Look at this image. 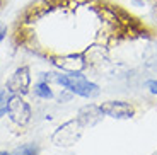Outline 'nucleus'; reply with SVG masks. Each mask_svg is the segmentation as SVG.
Returning a JSON list of instances; mask_svg holds the SVG:
<instances>
[{
  "label": "nucleus",
  "instance_id": "f257e3e1",
  "mask_svg": "<svg viewBox=\"0 0 157 155\" xmlns=\"http://www.w3.org/2000/svg\"><path fill=\"white\" fill-rule=\"evenodd\" d=\"M53 82L58 84L62 89L70 90L74 96L82 97V99H96L101 94V87L92 82L90 78H87L84 75V72H77V74H55L53 75Z\"/></svg>",
  "mask_w": 157,
  "mask_h": 155
},
{
  "label": "nucleus",
  "instance_id": "f03ea898",
  "mask_svg": "<svg viewBox=\"0 0 157 155\" xmlns=\"http://www.w3.org/2000/svg\"><path fill=\"white\" fill-rule=\"evenodd\" d=\"M84 130H86V126L80 123L78 118L65 121L60 126H56L55 131L51 133V136H50L51 145L56 148H63V150L75 147L80 142V138H82Z\"/></svg>",
  "mask_w": 157,
  "mask_h": 155
},
{
  "label": "nucleus",
  "instance_id": "7ed1b4c3",
  "mask_svg": "<svg viewBox=\"0 0 157 155\" xmlns=\"http://www.w3.org/2000/svg\"><path fill=\"white\" fill-rule=\"evenodd\" d=\"M5 116L9 118L14 126L17 128H24L28 126L33 119V108L24 96H17V94H10L7 101V114Z\"/></svg>",
  "mask_w": 157,
  "mask_h": 155
},
{
  "label": "nucleus",
  "instance_id": "20e7f679",
  "mask_svg": "<svg viewBox=\"0 0 157 155\" xmlns=\"http://www.w3.org/2000/svg\"><path fill=\"white\" fill-rule=\"evenodd\" d=\"M33 85V75L31 68L28 65H21L17 66L14 72L10 74V77L7 78L5 89L9 94H17V96H26L31 92Z\"/></svg>",
  "mask_w": 157,
  "mask_h": 155
},
{
  "label": "nucleus",
  "instance_id": "39448f33",
  "mask_svg": "<svg viewBox=\"0 0 157 155\" xmlns=\"http://www.w3.org/2000/svg\"><path fill=\"white\" fill-rule=\"evenodd\" d=\"M53 66L63 72V74H77L89 68V62L86 58V53H67V55H56L51 58Z\"/></svg>",
  "mask_w": 157,
  "mask_h": 155
},
{
  "label": "nucleus",
  "instance_id": "423d86ee",
  "mask_svg": "<svg viewBox=\"0 0 157 155\" xmlns=\"http://www.w3.org/2000/svg\"><path fill=\"white\" fill-rule=\"evenodd\" d=\"M102 114L111 119H118V121H125V119H132L135 116V106L128 101H120V99H113V101H104L99 104Z\"/></svg>",
  "mask_w": 157,
  "mask_h": 155
},
{
  "label": "nucleus",
  "instance_id": "0eeeda50",
  "mask_svg": "<svg viewBox=\"0 0 157 155\" xmlns=\"http://www.w3.org/2000/svg\"><path fill=\"white\" fill-rule=\"evenodd\" d=\"M77 118L80 119V123L84 124V126H96L98 123H101L102 118H104V114H102L101 108H99V104H92V102H89V104L82 106V108L78 109L77 112Z\"/></svg>",
  "mask_w": 157,
  "mask_h": 155
},
{
  "label": "nucleus",
  "instance_id": "6e6552de",
  "mask_svg": "<svg viewBox=\"0 0 157 155\" xmlns=\"http://www.w3.org/2000/svg\"><path fill=\"white\" fill-rule=\"evenodd\" d=\"M31 90L34 94V97H38L41 101H51L55 97V92L51 89V82L43 77H39V80L34 84V87H31Z\"/></svg>",
  "mask_w": 157,
  "mask_h": 155
},
{
  "label": "nucleus",
  "instance_id": "1a4fd4ad",
  "mask_svg": "<svg viewBox=\"0 0 157 155\" xmlns=\"http://www.w3.org/2000/svg\"><path fill=\"white\" fill-rule=\"evenodd\" d=\"M12 155H39V147L36 143H26L16 148Z\"/></svg>",
  "mask_w": 157,
  "mask_h": 155
},
{
  "label": "nucleus",
  "instance_id": "9d476101",
  "mask_svg": "<svg viewBox=\"0 0 157 155\" xmlns=\"http://www.w3.org/2000/svg\"><path fill=\"white\" fill-rule=\"evenodd\" d=\"M10 94L7 92V89H0V119L7 114V101Z\"/></svg>",
  "mask_w": 157,
  "mask_h": 155
},
{
  "label": "nucleus",
  "instance_id": "9b49d317",
  "mask_svg": "<svg viewBox=\"0 0 157 155\" xmlns=\"http://www.w3.org/2000/svg\"><path fill=\"white\" fill-rule=\"evenodd\" d=\"M147 90H149V94L157 97V78H150L147 82Z\"/></svg>",
  "mask_w": 157,
  "mask_h": 155
},
{
  "label": "nucleus",
  "instance_id": "f8f14e48",
  "mask_svg": "<svg viewBox=\"0 0 157 155\" xmlns=\"http://www.w3.org/2000/svg\"><path fill=\"white\" fill-rule=\"evenodd\" d=\"M5 38H7V26L0 24V43H2Z\"/></svg>",
  "mask_w": 157,
  "mask_h": 155
},
{
  "label": "nucleus",
  "instance_id": "ddd939ff",
  "mask_svg": "<svg viewBox=\"0 0 157 155\" xmlns=\"http://www.w3.org/2000/svg\"><path fill=\"white\" fill-rule=\"evenodd\" d=\"M0 155H12L10 152H7V150H0Z\"/></svg>",
  "mask_w": 157,
  "mask_h": 155
},
{
  "label": "nucleus",
  "instance_id": "4468645a",
  "mask_svg": "<svg viewBox=\"0 0 157 155\" xmlns=\"http://www.w3.org/2000/svg\"><path fill=\"white\" fill-rule=\"evenodd\" d=\"M2 4H4V0H0V9H2Z\"/></svg>",
  "mask_w": 157,
  "mask_h": 155
},
{
  "label": "nucleus",
  "instance_id": "2eb2a0df",
  "mask_svg": "<svg viewBox=\"0 0 157 155\" xmlns=\"http://www.w3.org/2000/svg\"><path fill=\"white\" fill-rule=\"evenodd\" d=\"M154 155H157V152H155V153H154Z\"/></svg>",
  "mask_w": 157,
  "mask_h": 155
}]
</instances>
